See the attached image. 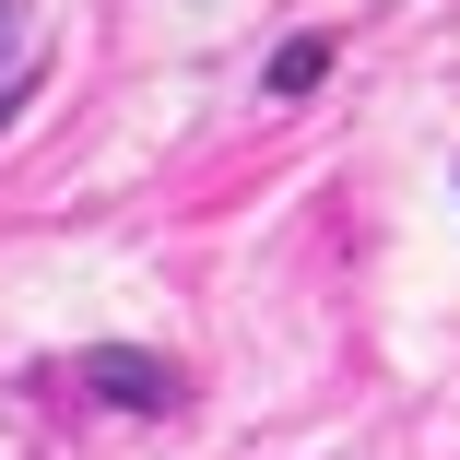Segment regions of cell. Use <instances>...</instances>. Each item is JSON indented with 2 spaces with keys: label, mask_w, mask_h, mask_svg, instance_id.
Wrapping results in <instances>:
<instances>
[{
  "label": "cell",
  "mask_w": 460,
  "mask_h": 460,
  "mask_svg": "<svg viewBox=\"0 0 460 460\" xmlns=\"http://www.w3.org/2000/svg\"><path fill=\"white\" fill-rule=\"evenodd\" d=\"M48 71V36H36V0H0V130H13L24 83Z\"/></svg>",
  "instance_id": "cell-2"
},
{
  "label": "cell",
  "mask_w": 460,
  "mask_h": 460,
  "mask_svg": "<svg viewBox=\"0 0 460 460\" xmlns=\"http://www.w3.org/2000/svg\"><path fill=\"white\" fill-rule=\"evenodd\" d=\"M331 71V36H296L284 59H271V95H307V83Z\"/></svg>",
  "instance_id": "cell-3"
},
{
  "label": "cell",
  "mask_w": 460,
  "mask_h": 460,
  "mask_svg": "<svg viewBox=\"0 0 460 460\" xmlns=\"http://www.w3.org/2000/svg\"><path fill=\"white\" fill-rule=\"evenodd\" d=\"M83 390H95V402H119V413H165V402H177V366H165V354L107 342V354H83Z\"/></svg>",
  "instance_id": "cell-1"
}]
</instances>
